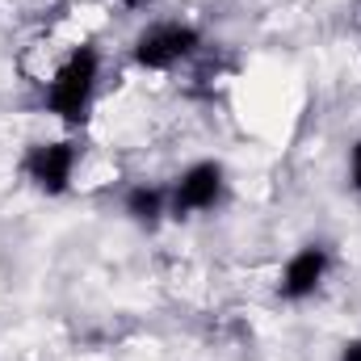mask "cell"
Instances as JSON below:
<instances>
[{
  "instance_id": "cell-1",
  "label": "cell",
  "mask_w": 361,
  "mask_h": 361,
  "mask_svg": "<svg viewBox=\"0 0 361 361\" xmlns=\"http://www.w3.org/2000/svg\"><path fill=\"white\" fill-rule=\"evenodd\" d=\"M101 51L92 42L68 47V55L51 68V76L42 80V109L72 135H80L89 126L92 109H97V92H101Z\"/></svg>"
},
{
  "instance_id": "cell-2",
  "label": "cell",
  "mask_w": 361,
  "mask_h": 361,
  "mask_svg": "<svg viewBox=\"0 0 361 361\" xmlns=\"http://www.w3.org/2000/svg\"><path fill=\"white\" fill-rule=\"evenodd\" d=\"M206 51V34L185 17H156L130 38V63L139 72H177Z\"/></svg>"
},
{
  "instance_id": "cell-3",
  "label": "cell",
  "mask_w": 361,
  "mask_h": 361,
  "mask_svg": "<svg viewBox=\"0 0 361 361\" xmlns=\"http://www.w3.org/2000/svg\"><path fill=\"white\" fill-rule=\"evenodd\" d=\"M85 164V143L80 135L63 130L55 139H38L21 156V177L42 197H68L76 189V173Z\"/></svg>"
},
{
  "instance_id": "cell-4",
  "label": "cell",
  "mask_w": 361,
  "mask_h": 361,
  "mask_svg": "<svg viewBox=\"0 0 361 361\" xmlns=\"http://www.w3.org/2000/svg\"><path fill=\"white\" fill-rule=\"evenodd\" d=\"M227 164L223 160H193L185 164L173 185H169V214L173 219H197V214H214L227 202Z\"/></svg>"
},
{
  "instance_id": "cell-5",
  "label": "cell",
  "mask_w": 361,
  "mask_h": 361,
  "mask_svg": "<svg viewBox=\"0 0 361 361\" xmlns=\"http://www.w3.org/2000/svg\"><path fill=\"white\" fill-rule=\"evenodd\" d=\"M332 265H336V257H332V248L319 244V240L294 248V252L286 257V265L277 269V286H273L277 298H281V302H311V298L328 286Z\"/></svg>"
},
{
  "instance_id": "cell-6",
  "label": "cell",
  "mask_w": 361,
  "mask_h": 361,
  "mask_svg": "<svg viewBox=\"0 0 361 361\" xmlns=\"http://www.w3.org/2000/svg\"><path fill=\"white\" fill-rule=\"evenodd\" d=\"M122 214H126L135 227L156 231L164 219H173V214H169V185H152V180L130 185V189L122 193Z\"/></svg>"
},
{
  "instance_id": "cell-7",
  "label": "cell",
  "mask_w": 361,
  "mask_h": 361,
  "mask_svg": "<svg viewBox=\"0 0 361 361\" xmlns=\"http://www.w3.org/2000/svg\"><path fill=\"white\" fill-rule=\"evenodd\" d=\"M345 177H349V189L361 193V139L349 147V164H345Z\"/></svg>"
},
{
  "instance_id": "cell-8",
  "label": "cell",
  "mask_w": 361,
  "mask_h": 361,
  "mask_svg": "<svg viewBox=\"0 0 361 361\" xmlns=\"http://www.w3.org/2000/svg\"><path fill=\"white\" fill-rule=\"evenodd\" d=\"M336 361H361V336H349V341L341 345V353H336Z\"/></svg>"
},
{
  "instance_id": "cell-9",
  "label": "cell",
  "mask_w": 361,
  "mask_h": 361,
  "mask_svg": "<svg viewBox=\"0 0 361 361\" xmlns=\"http://www.w3.org/2000/svg\"><path fill=\"white\" fill-rule=\"evenodd\" d=\"M118 4H122V8H143L147 0H118Z\"/></svg>"
}]
</instances>
